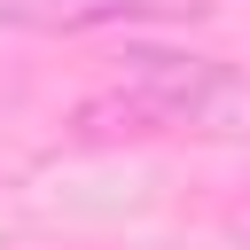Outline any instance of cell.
<instances>
[{"label":"cell","mask_w":250,"mask_h":250,"mask_svg":"<svg viewBox=\"0 0 250 250\" xmlns=\"http://www.w3.org/2000/svg\"><path fill=\"white\" fill-rule=\"evenodd\" d=\"M242 109V78L211 55L133 47L125 70L78 102V141H148V133H211Z\"/></svg>","instance_id":"cell-1"},{"label":"cell","mask_w":250,"mask_h":250,"mask_svg":"<svg viewBox=\"0 0 250 250\" xmlns=\"http://www.w3.org/2000/svg\"><path fill=\"white\" fill-rule=\"evenodd\" d=\"M211 0H0V23L16 31H109V23H141V16H203Z\"/></svg>","instance_id":"cell-2"}]
</instances>
